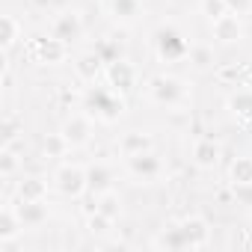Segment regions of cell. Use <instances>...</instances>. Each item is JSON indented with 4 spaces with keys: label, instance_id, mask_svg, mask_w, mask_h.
I'll list each match as a JSON object with an SVG mask.
<instances>
[{
    "label": "cell",
    "instance_id": "cell-21",
    "mask_svg": "<svg viewBox=\"0 0 252 252\" xmlns=\"http://www.w3.org/2000/svg\"><path fill=\"white\" fill-rule=\"evenodd\" d=\"M234 187H252V158H237L228 169Z\"/></svg>",
    "mask_w": 252,
    "mask_h": 252
},
{
    "label": "cell",
    "instance_id": "cell-26",
    "mask_svg": "<svg viewBox=\"0 0 252 252\" xmlns=\"http://www.w3.org/2000/svg\"><path fill=\"white\" fill-rule=\"evenodd\" d=\"M68 149H71V146L65 143L63 134H51V137L45 140V158H63Z\"/></svg>",
    "mask_w": 252,
    "mask_h": 252
},
{
    "label": "cell",
    "instance_id": "cell-15",
    "mask_svg": "<svg viewBox=\"0 0 252 252\" xmlns=\"http://www.w3.org/2000/svg\"><path fill=\"white\" fill-rule=\"evenodd\" d=\"M21 228H24V222H21L15 205H3V208H0V243H9Z\"/></svg>",
    "mask_w": 252,
    "mask_h": 252
},
{
    "label": "cell",
    "instance_id": "cell-2",
    "mask_svg": "<svg viewBox=\"0 0 252 252\" xmlns=\"http://www.w3.org/2000/svg\"><path fill=\"white\" fill-rule=\"evenodd\" d=\"M86 110H89V116H95L101 122H116L122 116V110H125V101H122V95L116 89L95 86V89L86 92Z\"/></svg>",
    "mask_w": 252,
    "mask_h": 252
},
{
    "label": "cell",
    "instance_id": "cell-28",
    "mask_svg": "<svg viewBox=\"0 0 252 252\" xmlns=\"http://www.w3.org/2000/svg\"><path fill=\"white\" fill-rule=\"evenodd\" d=\"M228 107H231L237 116H252V92H237V95L228 101Z\"/></svg>",
    "mask_w": 252,
    "mask_h": 252
},
{
    "label": "cell",
    "instance_id": "cell-8",
    "mask_svg": "<svg viewBox=\"0 0 252 252\" xmlns=\"http://www.w3.org/2000/svg\"><path fill=\"white\" fill-rule=\"evenodd\" d=\"M125 160H128V172L134 178H143V181H155L163 172V163H160V158L152 149L140 152V155H131V158H125Z\"/></svg>",
    "mask_w": 252,
    "mask_h": 252
},
{
    "label": "cell",
    "instance_id": "cell-18",
    "mask_svg": "<svg viewBox=\"0 0 252 252\" xmlns=\"http://www.w3.org/2000/svg\"><path fill=\"white\" fill-rule=\"evenodd\" d=\"M18 217L24 222V228H36L48 220V205L45 202H18Z\"/></svg>",
    "mask_w": 252,
    "mask_h": 252
},
{
    "label": "cell",
    "instance_id": "cell-10",
    "mask_svg": "<svg viewBox=\"0 0 252 252\" xmlns=\"http://www.w3.org/2000/svg\"><path fill=\"white\" fill-rule=\"evenodd\" d=\"M211 30H214V39L222 45H234L243 39V24H240V15H234V12H225L222 18L211 21Z\"/></svg>",
    "mask_w": 252,
    "mask_h": 252
},
{
    "label": "cell",
    "instance_id": "cell-4",
    "mask_svg": "<svg viewBox=\"0 0 252 252\" xmlns=\"http://www.w3.org/2000/svg\"><path fill=\"white\" fill-rule=\"evenodd\" d=\"M54 187H57L63 196H68V199L83 196V190L89 187L86 169L77 166V163H63V166H57V172H54Z\"/></svg>",
    "mask_w": 252,
    "mask_h": 252
},
{
    "label": "cell",
    "instance_id": "cell-17",
    "mask_svg": "<svg viewBox=\"0 0 252 252\" xmlns=\"http://www.w3.org/2000/svg\"><path fill=\"white\" fill-rule=\"evenodd\" d=\"M86 178H89L92 193H107V190H113V181H116V175H113V169L107 163H92L86 169Z\"/></svg>",
    "mask_w": 252,
    "mask_h": 252
},
{
    "label": "cell",
    "instance_id": "cell-19",
    "mask_svg": "<svg viewBox=\"0 0 252 252\" xmlns=\"http://www.w3.org/2000/svg\"><path fill=\"white\" fill-rule=\"evenodd\" d=\"M149 149H152V137L143 134V131H131V134H125L119 140L122 158H131V155H140V152H149Z\"/></svg>",
    "mask_w": 252,
    "mask_h": 252
},
{
    "label": "cell",
    "instance_id": "cell-5",
    "mask_svg": "<svg viewBox=\"0 0 252 252\" xmlns=\"http://www.w3.org/2000/svg\"><path fill=\"white\" fill-rule=\"evenodd\" d=\"M104 77H107V86H110V89H116L119 95L131 92V89L137 86V68H134V63H131V60H125V57H119V60L107 63Z\"/></svg>",
    "mask_w": 252,
    "mask_h": 252
},
{
    "label": "cell",
    "instance_id": "cell-31",
    "mask_svg": "<svg viewBox=\"0 0 252 252\" xmlns=\"http://www.w3.org/2000/svg\"><path fill=\"white\" fill-rule=\"evenodd\" d=\"M95 51L101 54V60H104V63H113V60H119V51H116L113 39H104L101 45H95Z\"/></svg>",
    "mask_w": 252,
    "mask_h": 252
},
{
    "label": "cell",
    "instance_id": "cell-6",
    "mask_svg": "<svg viewBox=\"0 0 252 252\" xmlns=\"http://www.w3.org/2000/svg\"><path fill=\"white\" fill-rule=\"evenodd\" d=\"M60 134L65 137V143H68L71 149L86 146L89 137H92V116H89V113H74V116H68V119L63 122Z\"/></svg>",
    "mask_w": 252,
    "mask_h": 252
},
{
    "label": "cell",
    "instance_id": "cell-30",
    "mask_svg": "<svg viewBox=\"0 0 252 252\" xmlns=\"http://www.w3.org/2000/svg\"><path fill=\"white\" fill-rule=\"evenodd\" d=\"M0 131H3V146H12V140L18 137V119H15V116H6V119H3V128H0Z\"/></svg>",
    "mask_w": 252,
    "mask_h": 252
},
{
    "label": "cell",
    "instance_id": "cell-24",
    "mask_svg": "<svg viewBox=\"0 0 252 252\" xmlns=\"http://www.w3.org/2000/svg\"><path fill=\"white\" fill-rule=\"evenodd\" d=\"M15 169H18V155H15L12 146H3V149H0V175L9 178Z\"/></svg>",
    "mask_w": 252,
    "mask_h": 252
},
{
    "label": "cell",
    "instance_id": "cell-13",
    "mask_svg": "<svg viewBox=\"0 0 252 252\" xmlns=\"http://www.w3.org/2000/svg\"><path fill=\"white\" fill-rule=\"evenodd\" d=\"M220 155H222V149H220V143H217V140H211V137H205V140H196V143H193V163H196V166H202V169L217 166V163H220Z\"/></svg>",
    "mask_w": 252,
    "mask_h": 252
},
{
    "label": "cell",
    "instance_id": "cell-11",
    "mask_svg": "<svg viewBox=\"0 0 252 252\" xmlns=\"http://www.w3.org/2000/svg\"><path fill=\"white\" fill-rule=\"evenodd\" d=\"M178 228L184 234V246L187 249H202L211 240V228H208V222L202 217H187L184 222H178Z\"/></svg>",
    "mask_w": 252,
    "mask_h": 252
},
{
    "label": "cell",
    "instance_id": "cell-29",
    "mask_svg": "<svg viewBox=\"0 0 252 252\" xmlns=\"http://www.w3.org/2000/svg\"><path fill=\"white\" fill-rule=\"evenodd\" d=\"M190 63H193L196 68H208V65L214 63L211 48H193V45H190Z\"/></svg>",
    "mask_w": 252,
    "mask_h": 252
},
{
    "label": "cell",
    "instance_id": "cell-7",
    "mask_svg": "<svg viewBox=\"0 0 252 252\" xmlns=\"http://www.w3.org/2000/svg\"><path fill=\"white\" fill-rule=\"evenodd\" d=\"M65 57H68V42H63L57 36H45V39L33 42V60L36 63L60 65V63H65Z\"/></svg>",
    "mask_w": 252,
    "mask_h": 252
},
{
    "label": "cell",
    "instance_id": "cell-23",
    "mask_svg": "<svg viewBox=\"0 0 252 252\" xmlns=\"http://www.w3.org/2000/svg\"><path fill=\"white\" fill-rule=\"evenodd\" d=\"M155 246H158V249H169V252L187 249V246H184V234H181V228H178V225H175V228H166V231L155 240Z\"/></svg>",
    "mask_w": 252,
    "mask_h": 252
},
{
    "label": "cell",
    "instance_id": "cell-12",
    "mask_svg": "<svg viewBox=\"0 0 252 252\" xmlns=\"http://www.w3.org/2000/svg\"><path fill=\"white\" fill-rule=\"evenodd\" d=\"M104 68H107V63L101 60L98 51H86V54H80V57L74 60V74H77V80H83V83H95V80L104 74Z\"/></svg>",
    "mask_w": 252,
    "mask_h": 252
},
{
    "label": "cell",
    "instance_id": "cell-1",
    "mask_svg": "<svg viewBox=\"0 0 252 252\" xmlns=\"http://www.w3.org/2000/svg\"><path fill=\"white\" fill-rule=\"evenodd\" d=\"M155 54L163 63H178L184 57H190V42L184 39V33L172 24H163L155 30Z\"/></svg>",
    "mask_w": 252,
    "mask_h": 252
},
{
    "label": "cell",
    "instance_id": "cell-32",
    "mask_svg": "<svg viewBox=\"0 0 252 252\" xmlns=\"http://www.w3.org/2000/svg\"><path fill=\"white\" fill-rule=\"evenodd\" d=\"M225 3H228V12L234 15H246L252 9V0H225Z\"/></svg>",
    "mask_w": 252,
    "mask_h": 252
},
{
    "label": "cell",
    "instance_id": "cell-3",
    "mask_svg": "<svg viewBox=\"0 0 252 252\" xmlns=\"http://www.w3.org/2000/svg\"><path fill=\"white\" fill-rule=\"evenodd\" d=\"M149 95H152V101H158L163 107H178L187 98V83L172 74H155L149 80Z\"/></svg>",
    "mask_w": 252,
    "mask_h": 252
},
{
    "label": "cell",
    "instance_id": "cell-22",
    "mask_svg": "<svg viewBox=\"0 0 252 252\" xmlns=\"http://www.w3.org/2000/svg\"><path fill=\"white\" fill-rule=\"evenodd\" d=\"M95 211H101V214L119 220V214H122V199H119V193H116V190L98 193V199H95Z\"/></svg>",
    "mask_w": 252,
    "mask_h": 252
},
{
    "label": "cell",
    "instance_id": "cell-25",
    "mask_svg": "<svg viewBox=\"0 0 252 252\" xmlns=\"http://www.w3.org/2000/svg\"><path fill=\"white\" fill-rule=\"evenodd\" d=\"M199 9H202V15L208 21H217V18H222L228 12V3H225V0H202Z\"/></svg>",
    "mask_w": 252,
    "mask_h": 252
},
{
    "label": "cell",
    "instance_id": "cell-27",
    "mask_svg": "<svg viewBox=\"0 0 252 252\" xmlns=\"http://www.w3.org/2000/svg\"><path fill=\"white\" fill-rule=\"evenodd\" d=\"M113 222H116L113 217H107V214H101V211H92L86 225H89V231H92V234H107V231L113 228Z\"/></svg>",
    "mask_w": 252,
    "mask_h": 252
},
{
    "label": "cell",
    "instance_id": "cell-20",
    "mask_svg": "<svg viewBox=\"0 0 252 252\" xmlns=\"http://www.w3.org/2000/svg\"><path fill=\"white\" fill-rule=\"evenodd\" d=\"M110 12H113L116 21L131 24L140 15V0H110Z\"/></svg>",
    "mask_w": 252,
    "mask_h": 252
},
{
    "label": "cell",
    "instance_id": "cell-14",
    "mask_svg": "<svg viewBox=\"0 0 252 252\" xmlns=\"http://www.w3.org/2000/svg\"><path fill=\"white\" fill-rule=\"evenodd\" d=\"M24 36V27H21V21L15 18V15H3L0 18V48H3V54H9L15 45H18V39Z\"/></svg>",
    "mask_w": 252,
    "mask_h": 252
},
{
    "label": "cell",
    "instance_id": "cell-9",
    "mask_svg": "<svg viewBox=\"0 0 252 252\" xmlns=\"http://www.w3.org/2000/svg\"><path fill=\"white\" fill-rule=\"evenodd\" d=\"M51 36L63 39V42H74L83 36V18L74 12V9H65L60 12L54 21H51Z\"/></svg>",
    "mask_w": 252,
    "mask_h": 252
},
{
    "label": "cell",
    "instance_id": "cell-16",
    "mask_svg": "<svg viewBox=\"0 0 252 252\" xmlns=\"http://www.w3.org/2000/svg\"><path fill=\"white\" fill-rule=\"evenodd\" d=\"M48 199V181L39 175H27L18 184V202H45Z\"/></svg>",
    "mask_w": 252,
    "mask_h": 252
}]
</instances>
